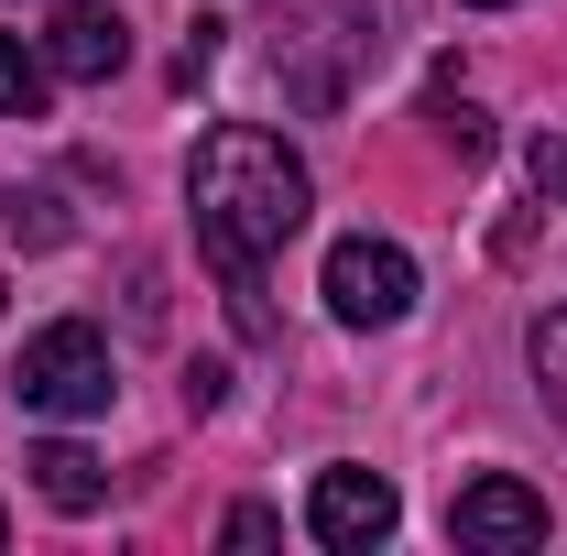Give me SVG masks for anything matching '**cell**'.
Instances as JSON below:
<instances>
[{
    "mask_svg": "<svg viewBox=\"0 0 567 556\" xmlns=\"http://www.w3.org/2000/svg\"><path fill=\"white\" fill-rule=\"evenodd\" d=\"M186 208H197V251H208L218 284H229L240 339H262V328H274V317H262V262H274L284 240L306 229V208H317L295 142L262 132V121H218V132L197 142V164H186Z\"/></svg>",
    "mask_w": 567,
    "mask_h": 556,
    "instance_id": "1",
    "label": "cell"
},
{
    "mask_svg": "<svg viewBox=\"0 0 567 556\" xmlns=\"http://www.w3.org/2000/svg\"><path fill=\"white\" fill-rule=\"evenodd\" d=\"M44 87H55V66H44V44L0 33V121H44Z\"/></svg>",
    "mask_w": 567,
    "mask_h": 556,
    "instance_id": "8",
    "label": "cell"
},
{
    "mask_svg": "<svg viewBox=\"0 0 567 556\" xmlns=\"http://www.w3.org/2000/svg\"><path fill=\"white\" fill-rule=\"evenodd\" d=\"M218 535H229V546H274V535H284V513H262V502H240V513H229Z\"/></svg>",
    "mask_w": 567,
    "mask_h": 556,
    "instance_id": "11",
    "label": "cell"
},
{
    "mask_svg": "<svg viewBox=\"0 0 567 556\" xmlns=\"http://www.w3.org/2000/svg\"><path fill=\"white\" fill-rule=\"evenodd\" d=\"M535 382H546V404H557V425H567V306L535 317Z\"/></svg>",
    "mask_w": 567,
    "mask_h": 556,
    "instance_id": "9",
    "label": "cell"
},
{
    "mask_svg": "<svg viewBox=\"0 0 567 556\" xmlns=\"http://www.w3.org/2000/svg\"><path fill=\"white\" fill-rule=\"evenodd\" d=\"M22 470H33V491H44L55 513H99V502H110V470H99V459H87L76 436H44V447H33Z\"/></svg>",
    "mask_w": 567,
    "mask_h": 556,
    "instance_id": "7",
    "label": "cell"
},
{
    "mask_svg": "<svg viewBox=\"0 0 567 556\" xmlns=\"http://www.w3.org/2000/svg\"><path fill=\"white\" fill-rule=\"evenodd\" d=\"M447 535L481 556H513V546H546V491H524L513 470H481V481L447 502Z\"/></svg>",
    "mask_w": 567,
    "mask_h": 556,
    "instance_id": "5",
    "label": "cell"
},
{
    "mask_svg": "<svg viewBox=\"0 0 567 556\" xmlns=\"http://www.w3.org/2000/svg\"><path fill=\"white\" fill-rule=\"evenodd\" d=\"M458 11H513V0H458Z\"/></svg>",
    "mask_w": 567,
    "mask_h": 556,
    "instance_id": "13",
    "label": "cell"
},
{
    "mask_svg": "<svg viewBox=\"0 0 567 556\" xmlns=\"http://www.w3.org/2000/svg\"><path fill=\"white\" fill-rule=\"evenodd\" d=\"M328 317H339V328H393V317H415V251L382 240V229H350V240L328 251Z\"/></svg>",
    "mask_w": 567,
    "mask_h": 556,
    "instance_id": "3",
    "label": "cell"
},
{
    "mask_svg": "<svg viewBox=\"0 0 567 556\" xmlns=\"http://www.w3.org/2000/svg\"><path fill=\"white\" fill-rule=\"evenodd\" d=\"M524 164H535V186H546V197H557V208H567V142H535Z\"/></svg>",
    "mask_w": 567,
    "mask_h": 556,
    "instance_id": "12",
    "label": "cell"
},
{
    "mask_svg": "<svg viewBox=\"0 0 567 556\" xmlns=\"http://www.w3.org/2000/svg\"><path fill=\"white\" fill-rule=\"evenodd\" d=\"M393 524H404V502H393L382 470H317V491H306V535H317V546L360 556V546H382Z\"/></svg>",
    "mask_w": 567,
    "mask_h": 556,
    "instance_id": "4",
    "label": "cell"
},
{
    "mask_svg": "<svg viewBox=\"0 0 567 556\" xmlns=\"http://www.w3.org/2000/svg\"><path fill=\"white\" fill-rule=\"evenodd\" d=\"M0 546H11V513H0Z\"/></svg>",
    "mask_w": 567,
    "mask_h": 556,
    "instance_id": "14",
    "label": "cell"
},
{
    "mask_svg": "<svg viewBox=\"0 0 567 556\" xmlns=\"http://www.w3.org/2000/svg\"><path fill=\"white\" fill-rule=\"evenodd\" d=\"M44 66L66 76V87L121 76V66H132V22H121V11H99V0H66V11L44 22Z\"/></svg>",
    "mask_w": 567,
    "mask_h": 556,
    "instance_id": "6",
    "label": "cell"
},
{
    "mask_svg": "<svg viewBox=\"0 0 567 556\" xmlns=\"http://www.w3.org/2000/svg\"><path fill=\"white\" fill-rule=\"evenodd\" d=\"M11 404L44 425H76L110 404V339L87 328V317H55V328H33L22 360H11Z\"/></svg>",
    "mask_w": 567,
    "mask_h": 556,
    "instance_id": "2",
    "label": "cell"
},
{
    "mask_svg": "<svg viewBox=\"0 0 567 556\" xmlns=\"http://www.w3.org/2000/svg\"><path fill=\"white\" fill-rule=\"evenodd\" d=\"M0 229H11V240H33V251H44V240H66V218H55V197H44V186H33V197L11 186V197H0Z\"/></svg>",
    "mask_w": 567,
    "mask_h": 556,
    "instance_id": "10",
    "label": "cell"
}]
</instances>
